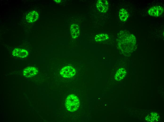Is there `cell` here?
I'll return each instance as SVG.
<instances>
[{
  "label": "cell",
  "mask_w": 164,
  "mask_h": 122,
  "mask_svg": "<svg viewBox=\"0 0 164 122\" xmlns=\"http://www.w3.org/2000/svg\"><path fill=\"white\" fill-rule=\"evenodd\" d=\"M65 105L69 111L73 112L76 111L79 107L80 102L78 98L74 95H69L65 101Z\"/></svg>",
  "instance_id": "1"
},
{
  "label": "cell",
  "mask_w": 164,
  "mask_h": 122,
  "mask_svg": "<svg viewBox=\"0 0 164 122\" xmlns=\"http://www.w3.org/2000/svg\"><path fill=\"white\" fill-rule=\"evenodd\" d=\"M75 73V70L71 66L64 67L60 72L62 76L66 78H70L73 76Z\"/></svg>",
  "instance_id": "2"
},
{
  "label": "cell",
  "mask_w": 164,
  "mask_h": 122,
  "mask_svg": "<svg viewBox=\"0 0 164 122\" xmlns=\"http://www.w3.org/2000/svg\"><path fill=\"white\" fill-rule=\"evenodd\" d=\"M163 11V8L162 6H156L152 7L149 8L148 13L150 16L158 17L162 14Z\"/></svg>",
  "instance_id": "3"
},
{
  "label": "cell",
  "mask_w": 164,
  "mask_h": 122,
  "mask_svg": "<svg viewBox=\"0 0 164 122\" xmlns=\"http://www.w3.org/2000/svg\"><path fill=\"white\" fill-rule=\"evenodd\" d=\"M96 5L98 11L102 13L106 12L108 9L109 4L107 0H98L96 3Z\"/></svg>",
  "instance_id": "4"
},
{
  "label": "cell",
  "mask_w": 164,
  "mask_h": 122,
  "mask_svg": "<svg viewBox=\"0 0 164 122\" xmlns=\"http://www.w3.org/2000/svg\"><path fill=\"white\" fill-rule=\"evenodd\" d=\"M38 70L35 67L29 66L25 68L23 72V74L25 76L29 77H32L38 73Z\"/></svg>",
  "instance_id": "5"
},
{
  "label": "cell",
  "mask_w": 164,
  "mask_h": 122,
  "mask_svg": "<svg viewBox=\"0 0 164 122\" xmlns=\"http://www.w3.org/2000/svg\"><path fill=\"white\" fill-rule=\"evenodd\" d=\"M13 55L17 57L21 58L26 57L28 54V53L26 50L20 48L15 49L12 52Z\"/></svg>",
  "instance_id": "6"
},
{
  "label": "cell",
  "mask_w": 164,
  "mask_h": 122,
  "mask_svg": "<svg viewBox=\"0 0 164 122\" xmlns=\"http://www.w3.org/2000/svg\"><path fill=\"white\" fill-rule=\"evenodd\" d=\"M39 15L38 13L35 11L29 13L27 15L26 19L27 21L29 23H33L36 21L38 19Z\"/></svg>",
  "instance_id": "7"
},
{
  "label": "cell",
  "mask_w": 164,
  "mask_h": 122,
  "mask_svg": "<svg viewBox=\"0 0 164 122\" xmlns=\"http://www.w3.org/2000/svg\"><path fill=\"white\" fill-rule=\"evenodd\" d=\"M70 31L71 36L73 38H76L79 36V28L77 25L75 24H72L71 26Z\"/></svg>",
  "instance_id": "8"
},
{
  "label": "cell",
  "mask_w": 164,
  "mask_h": 122,
  "mask_svg": "<svg viewBox=\"0 0 164 122\" xmlns=\"http://www.w3.org/2000/svg\"><path fill=\"white\" fill-rule=\"evenodd\" d=\"M126 73V71L124 69L120 68L116 72L115 76V79L117 81L120 80L124 78Z\"/></svg>",
  "instance_id": "9"
},
{
  "label": "cell",
  "mask_w": 164,
  "mask_h": 122,
  "mask_svg": "<svg viewBox=\"0 0 164 122\" xmlns=\"http://www.w3.org/2000/svg\"><path fill=\"white\" fill-rule=\"evenodd\" d=\"M119 16L121 20L125 21L128 19L129 17V14L126 9L122 8L119 11Z\"/></svg>",
  "instance_id": "10"
},
{
  "label": "cell",
  "mask_w": 164,
  "mask_h": 122,
  "mask_svg": "<svg viewBox=\"0 0 164 122\" xmlns=\"http://www.w3.org/2000/svg\"><path fill=\"white\" fill-rule=\"evenodd\" d=\"M109 38L107 34L105 33L99 34L96 35L94 38L95 41L97 42H101Z\"/></svg>",
  "instance_id": "11"
}]
</instances>
